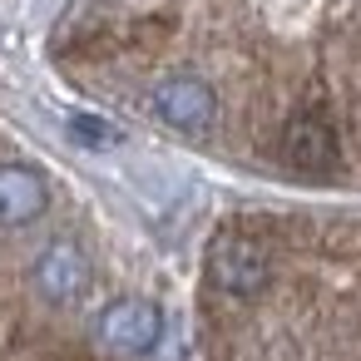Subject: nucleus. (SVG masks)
I'll return each mask as SVG.
<instances>
[{"label": "nucleus", "instance_id": "obj_1", "mask_svg": "<svg viewBox=\"0 0 361 361\" xmlns=\"http://www.w3.org/2000/svg\"><path fill=\"white\" fill-rule=\"evenodd\" d=\"M267 272H272V257H267V243L243 233V228H228L208 243V282L228 297H252L267 287Z\"/></svg>", "mask_w": 361, "mask_h": 361}, {"label": "nucleus", "instance_id": "obj_2", "mask_svg": "<svg viewBox=\"0 0 361 361\" xmlns=\"http://www.w3.org/2000/svg\"><path fill=\"white\" fill-rule=\"evenodd\" d=\"M164 336V312L144 297H119L99 312V341L119 356H144Z\"/></svg>", "mask_w": 361, "mask_h": 361}, {"label": "nucleus", "instance_id": "obj_3", "mask_svg": "<svg viewBox=\"0 0 361 361\" xmlns=\"http://www.w3.org/2000/svg\"><path fill=\"white\" fill-rule=\"evenodd\" d=\"M149 104H154V114H159L164 124H173V129H183V134L208 129V124H213V114H218L213 90H208L203 80H188V75L164 80V85L149 94Z\"/></svg>", "mask_w": 361, "mask_h": 361}, {"label": "nucleus", "instance_id": "obj_4", "mask_svg": "<svg viewBox=\"0 0 361 361\" xmlns=\"http://www.w3.org/2000/svg\"><path fill=\"white\" fill-rule=\"evenodd\" d=\"M282 159L297 173H331L336 169V129L322 114H297L282 129Z\"/></svg>", "mask_w": 361, "mask_h": 361}, {"label": "nucleus", "instance_id": "obj_5", "mask_svg": "<svg viewBox=\"0 0 361 361\" xmlns=\"http://www.w3.org/2000/svg\"><path fill=\"white\" fill-rule=\"evenodd\" d=\"M50 208V183L30 164H0V228H25Z\"/></svg>", "mask_w": 361, "mask_h": 361}, {"label": "nucleus", "instance_id": "obj_6", "mask_svg": "<svg viewBox=\"0 0 361 361\" xmlns=\"http://www.w3.org/2000/svg\"><path fill=\"white\" fill-rule=\"evenodd\" d=\"M35 287L50 302H60V307L80 302L90 292V262H85V252L75 243H50L40 252V262H35Z\"/></svg>", "mask_w": 361, "mask_h": 361}, {"label": "nucleus", "instance_id": "obj_7", "mask_svg": "<svg viewBox=\"0 0 361 361\" xmlns=\"http://www.w3.org/2000/svg\"><path fill=\"white\" fill-rule=\"evenodd\" d=\"M65 129H70V139H75L80 149H114V144H124L119 124H109L104 114H70Z\"/></svg>", "mask_w": 361, "mask_h": 361}, {"label": "nucleus", "instance_id": "obj_8", "mask_svg": "<svg viewBox=\"0 0 361 361\" xmlns=\"http://www.w3.org/2000/svg\"><path fill=\"white\" fill-rule=\"evenodd\" d=\"M16 336H20V322H16V312H11V307H0V356H6V351L16 346Z\"/></svg>", "mask_w": 361, "mask_h": 361}]
</instances>
